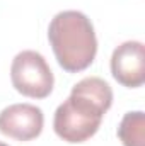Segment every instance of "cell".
I'll use <instances>...</instances> for the list:
<instances>
[{
    "label": "cell",
    "mask_w": 145,
    "mask_h": 146,
    "mask_svg": "<svg viewBox=\"0 0 145 146\" xmlns=\"http://www.w3.org/2000/svg\"><path fill=\"white\" fill-rule=\"evenodd\" d=\"M113 104V90L99 76L82 78L73 85L68 99L58 106L53 129L67 143H84L101 127L103 117Z\"/></svg>",
    "instance_id": "1"
},
{
    "label": "cell",
    "mask_w": 145,
    "mask_h": 146,
    "mask_svg": "<svg viewBox=\"0 0 145 146\" xmlns=\"http://www.w3.org/2000/svg\"><path fill=\"white\" fill-rule=\"evenodd\" d=\"M48 39L58 65L68 73L89 68L97 54L94 26L79 10L58 12L50 22Z\"/></svg>",
    "instance_id": "2"
},
{
    "label": "cell",
    "mask_w": 145,
    "mask_h": 146,
    "mask_svg": "<svg viewBox=\"0 0 145 146\" xmlns=\"http://www.w3.org/2000/svg\"><path fill=\"white\" fill-rule=\"evenodd\" d=\"M10 80L14 88L31 99H46L53 90V72L44 56L26 49L15 54L10 65Z\"/></svg>",
    "instance_id": "3"
},
{
    "label": "cell",
    "mask_w": 145,
    "mask_h": 146,
    "mask_svg": "<svg viewBox=\"0 0 145 146\" xmlns=\"http://www.w3.org/2000/svg\"><path fill=\"white\" fill-rule=\"evenodd\" d=\"M43 126V110L33 104H12L0 112V133L17 141H31L38 138Z\"/></svg>",
    "instance_id": "4"
},
{
    "label": "cell",
    "mask_w": 145,
    "mask_h": 146,
    "mask_svg": "<svg viewBox=\"0 0 145 146\" xmlns=\"http://www.w3.org/2000/svg\"><path fill=\"white\" fill-rule=\"evenodd\" d=\"M111 73L118 83L128 88L142 87L145 82V48L140 41L119 44L111 56Z\"/></svg>",
    "instance_id": "5"
},
{
    "label": "cell",
    "mask_w": 145,
    "mask_h": 146,
    "mask_svg": "<svg viewBox=\"0 0 145 146\" xmlns=\"http://www.w3.org/2000/svg\"><path fill=\"white\" fill-rule=\"evenodd\" d=\"M118 138L123 146H145V115L142 110L123 115L118 126Z\"/></svg>",
    "instance_id": "6"
},
{
    "label": "cell",
    "mask_w": 145,
    "mask_h": 146,
    "mask_svg": "<svg viewBox=\"0 0 145 146\" xmlns=\"http://www.w3.org/2000/svg\"><path fill=\"white\" fill-rule=\"evenodd\" d=\"M0 146H9V145H5V143H2V141H0Z\"/></svg>",
    "instance_id": "7"
}]
</instances>
